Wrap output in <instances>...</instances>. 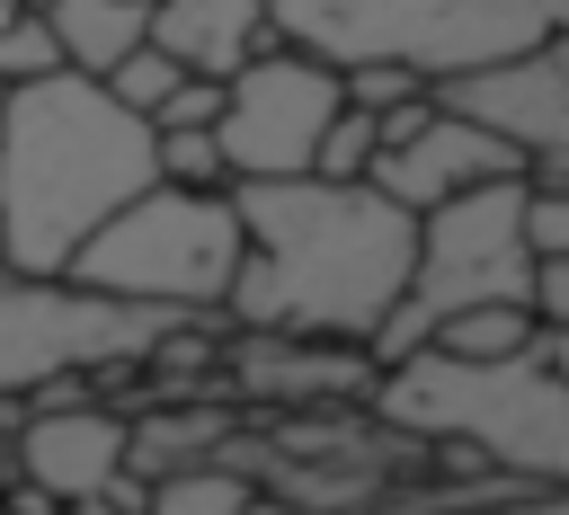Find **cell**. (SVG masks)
Listing matches in <instances>:
<instances>
[{
    "instance_id": "25",
    "label": "cell",
    "mask_w": 569,
    "mask_h": 515,
    "mask_svg": "<svg viewBox=\"0 0 569 515\" xmlns=\"http://www.w3.org/2000/svg\"><path fill=\"white\" fill-rule=\"evenodd\" d=\"M133 9H151V0H133Z\"/></svg>"
},
{
    "instance_id": "24",
    "label": "cell",
    "mask_w": 569,
    "mask_h": 515,
    "mask_svg": "<svg viewBox=\"0 0 569 515\" xmlns=\"http://www.w3.org/2000/svg\"><path fill=\"white\" fill-rule=\"evenodd\" d=\"M542 364H551V373L569 382V329H542Z\"/></svg>"
},
{
    "instance_id": "7",
    "label": "cell",
    "mask_w": 569,
    "mask_h": 515,
    "mask_svg": "<svg viewBox=\"0 0 569 515\" xmlns=\"http://www.w3.org/2000/svg\"><path fill=\"white\" fill-rule=\"evenodd\" d=\"M338 107H347V80L329 62H311V53H293V44H267L258 62H240L222 80V115H213L231 186L311 178V151H320Z\"/></svg>"
},
{
    "instance_id": "21",
    "label": "cell",
    "mask_w": 569,
    "mask_h": 515,
    "mask_svg": "<svg viewBox=\"0 0 569 515\" xmlns=\"http://www.w3.org/2000/svg\"><path fill=\"white\" fill-rule=\"evenodd\" d=\"M338 80H347V107H365V115H391V107L427 98V80H409V71H391V62H365V71H338Z\"/></svg>"
},
{
    "instance_id": "1",
    "label": "cell",
    "mask_w": 569,
    "mask_h": 515,
    "mask_svg": "<svg viewBox=\"0 0 569 515\" xmlns=\"http://www.w3.org/2000/svg\"><path fill=\"white\" fill-rule=\"evenodd\" d=\"M240 213V275L222 320L240 337H311V346H373L418 266V213L373 186L329 178H267L231 186Z\"/></svg>"
},
{
    "instance_id": "26",
    "label": "cell",
    "mask_w": 569,
    "mask_h": 515,
    "mask_svg": "<svg viewBox=\"0 0 569 515\" xmlns=\"http://www.w3.org/2000/svg\"><path fill=\"white\" fill-rule=\"evenodd\" d=\"M0 107H9V89H0Z\"/></svg>"
},
{
    "instance_id": "23",
    "label": "cell",
    "mask_w": 569,
    "mask_h": 515,
    "mask_svg": "<svg viewBox=\"0 0 569 515\" xmlns=\"http://www.w3.org/2000/svg\"><path fill=\"white\" fill-rule=\"evenodd\" d=\"M213 115H222V80H178V98L160 107L151 133H169V124H213Z\"/></svg>"
},
{
    "instance_id": "10",
    "label": "cell",
    "mask_w": 569,
    "mask_h": 515,
    "mask_svg": "<svg viewBox=\"0 0 569 515\" xmlns=\"http://www.w3.org/2000/svg\"><path fill=\"white\" fill-rule=\"evenodd\" d=\"M222 373L240 400H293V408L373 400V382H382V364L365 346H311V337H240L222 355Z\"/></svg>"
},
{
    "instance_id": "18",
    "label": "cell",
    "mask_w": 569,
    "mask_h": 515,
    "mask_svg": "<svg viewBox=\"0 0 569 515\" xmlns=\"http://www.w3.org/2000/svg\"><path fill=\"white\" fill-rule=\"evenodd\" d=\"M373 160H382V124H373L365 107H338L329 133H320V151H311V178H329V186H365Z\"/></svg>"
},
{
    "instance_id": "11",
    "label": "cell",
    "mask_w": 569,
    "mask_h": 515,
    "mask_svg": "<svg viewBox=\"0 0 569 515\" xmlns=\"http://www.w3.org/2000/svg\"><path fill=\"white\" fill-rule=\"evenodd\" d=\"M151 44L187 80H231L276 44V27H267V0H151Z\"/></svg>"
},
{
    "instance_id": "6",
    "label": "cell",
    "mask_w": 569,
    "mask_h": 515,
    "mask_svg": "<svg viewBox=\"0 0 569 515\" xmlns=\"http://www.w3.org/2000/svg\"><path fill=\"white\" fill-rule=\"evenodd\" d=\"M525 284H533V258H525V178L471 186V195L418 213L409 293H400V311L382 320V337H373L365 355H373V364H400V355H418L453 311L525 302Z\"/></svg>"
},
{
    "instance_id": "2",
    "label": "cell",
    "mask_w": 569,
    "mask_h": 515,
    "mask_svg": "<svg viewBox=\"0 0 569 515\" xmlns=\"http://www.w3.org/2000/svg\"><path fill=\"white\" fill-rule=\"evenodd\" d=\"M151 124L124 115L98 80H27L0 107V275L9 284H62L71 258L142 195Z\"/></svg>"
},
{
    "instance_id": "4",
    "label": "cell",
    "mask_w": 569,
    "mask_h": 515,
    "mask_svg": "<svg viewBox=\"0 0 569 515\" xmlns=\"http://www.w3.org/2000/svg\"><path fill=\"white\" fill-rule=\"evenodd\" d=\"M267 27H276V44H293L329 71L391 62L427 89H453L471 71L560 44L569 0H267Z\"/></svg>"
},
{
    "instance_id": "12",
    "label": "cell",
    "mask_w": 569,
    "mask_h": 515,
    "mask_svg": "<svg viewBox=\"0 0 569 515\" xmlns=\"http://www.w3.org/2000/svg\"><path fill=\"white\" fill-rule=\"evenodd\" d=\"M240 408L231 400H160V408H133V444H124V471L133 479H178V471H204V462H231L240 444Z\"/></svg>"
},
{
    "instance_id": "19",
    "label": "cell",
    "mask_w": 569,
    "mask_h": 515,
    "mask_svg": "<svg viewBox=\"0 0 569 515\" xmlns=\"http://www.w3.org/2000/svg\"><path fill=\"white\" fill-rule=\"evenodd\" d=\"M178 80H187V71H178V62L160 53V44H142V53H124V62H116V71L98 80V89H107V98H116L124 115H142V124H160V107L178 98Z\"/></svg>"
},
{
    "instance_id": "5",
    "label": "cell",
    "mask_w": 569,
    "mask_h": 515,
    "mask_svg": "<svg viewBox=\"0 0 569 515\" xmlns=\"http://www.w3.org/2000/svg\"><path fill=\"white\" fill-rule=\"evenodd\" d=\"M240 213L231 195H187V186H142L80 258H71V293L89 302H124V311H160V320H222L231 275H240Z\"/></svg>"
},
{
    "instance_id": "14",
    "label": "cell",
    "mask_w": 569,
    "mask_h": 515,
    "mask_svg": "<svg viewBox=\"0 0 569 515\" xmlns=\"http://www.w3.org/2000/svg\"><path fill=\"white\" fill-rule=\"evenodd\" d=\"M151 515H311L276 488H258L249 471L231 462H204V471H178V479H151Z\"/></svg>"
},
{
    "instance_id": "3",
    "label": "cell",
    "mask_w": 569,
    "mask_h": 515,
    "mask_svg": "<svg viewBox=\"0 0 569 515\" xmlns=\"http://www.w3.org/2000/svg\"><path fill=\"white\" fill-rule=\"evenodd\" d=\"M365 408L409 444H453L462 462H489L533 497H569V382L542 364V346L516 364H445L418 346L382 364Z\"/></svg>"
},
{
    "instance_id": "13",
    "label": "cell",
    "mask_w": 569,
    "mask_h": 515,
    "mask_svg": "<svg viewBox=\"0 0 569 515\" xmlns=\"http://www.w3.org/2000/svg\"><path fill=\"white\" fill-rule=\"evenodd\" d=\"M36 9H44V36L71 80H107L124 53L151 44V9H133V0H36Z\"/></svg>"
},
{
    "instance_id": "17",
    "label": "cell",
    "mask_w": 569,
    "mask_h": 515,
    "mask_svg": "<svg viewBox=\"0 0 569 515\" xmlns=\"http://www.w3.org/2000/svg\"><path fill=\"white\" fill-rule=\"evenodd\" d=\"M62 53L44 36V9L36 0H0V89H27V80H53Z\"/></svg>"
},
{
    "instance_id": "8",
    "label": "cell",
    "mask_w": 569,
    "mask_h": 515,
    "mask_svg": "<svg viewBox=\"0 0 569 515\" xmlns=\"http://www.w3.org/2000/svg\"><path fill=\"white\" fill-rule=\"evenodd\" d=\"M498 178H533L525 151L498 142L489 124L453 115L445 98H436V115H427L409 142H391V151L365 169V186L391 195L400 213H436V204H453V195H471V186H498Z\"/></svg>"
},
{
    "instance_id": "22",
    "label": "cell",
    "mask_w": 569,
    "mask_h": 515,
    "mask_svg": "<svg viewBox=\"0 0 569 515\" xmlns=\"http://www.w3.org/2000/svg\"><path fill=\"white\" fill-rule=\"evenodd\" d=\"M525 311H533V329H569V258H542V266H533Z\"/></svg>"
},
{
    "instance_id": "15",
    "label": "cell",
    "mask_w": 569,
    "mask_h": 515,
    "mask_svg": "<svg viewBox=\"0 0 569 515\" xmlns=\"http://www.w3.org/2000/svg\"><path fill=\"white\" fill-rule=\"evenodd\" d=\"M533 346H542V329H533V311H525V302L453 311V320L427 337V355H445V364H516V355H533Z\"/></svg>"
},
{
    "instance_id": "16",
    "label": "cell",
    "mask_w": 569,
    "mask_h": 515,
    "mask_svg": "<svg viewBox=\"0 0 569 515\" xmlns=\"http://www.w3.org/2000/svg\"><path fill=\"white\" fill-rule=\"evenodd\" d=\"M151 169H160V186H187V195H231V169H222L213 124H169V133H151Z\"/></svg>"
},
{
    "instance_id": "9",
    "label": "cell",
    "mask_w": 569,
    "mask_h": 515,
    "mask_svg": "<svg viewBox=\"0 0 569 515\" xmlns=\"http://www.w3.org/2000/svg\"><path fill=\"white\" fill-rule=\"evenodd\" d=\"M124 444H133V408H107V400H53V408H27L18 417V479L44 497V506H89L98 488L124 479Z\"/></svg>"
},
{
    "instance_id": "20",
    "label": "cell",
    "mask_w": 569,
    "mask_h": 515,
    "mask_svg": "<svg viewBox=\"0 0 569 515\" xmlns=\"http://www.w3.org/2000/svg\"><path fill=\"white\" fill-rule=\"evenodd\" d=\"M525 258H569V186L560 178H525Z\"/></svg>"
}]
</instances>
